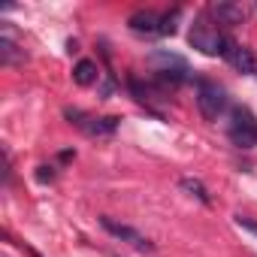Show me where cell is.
Segmentation results:
<instances>
[{"label":"cell","mask_w":257,"mask_h":257,"mask_svg":"<svg viewBox=\"0 0 257 257\" xmlns=\"http://www.w3.org/2000/svg\"><path fill=\"white\" fill-rule=\"evenodd\" d=\"M37 179H40V182H55V167H52V164H43V167L37 170Z\"/></svg>","instance_id":"obj_16"},{"label":"cell","mask_w":257,"mask_h":257,"mask_svg":"<svg viewBox=\"0 0 257 257\" xmlns=\"http://www.w3.org/2000/svg\"><path fill=\"white\" fill-rule=\"evenodd\" d=\"M197 106L203 112L206 121H218L221 112L227 109V94L218 82H209V79H200L197 82Z\"/></svg>","instance_id":"obj_3"},{"label":"cell","mask_w":257,"mask_h":257,"mask_svg":"<svg viewBox=\"0 0 257 257\" xmlns=\"http://www.w3.org/2000/svg\"><path fill=\"white\" fill-rule=\"evenodd\" d=\"M161 13L155 10H137L131 19H127V28H131L137 37H161Z\"/></svg>","instance_id":"obj_7"},{"label":"cell","mask_w":257,"mask_h":257,"mask_svg":"<svg viewBox=\"0 0 257 257\" xmlns=\"http://www.w3.org/2000/svg\"><path fill=\"white\" fill-rule=\"evenodd\" d=\"M236 224H239L242 230H248V233L257 236V221H254V218H248V215H236Z\"/></svg>","instance_id":"obj_15"},{"label":"cell","mask_w":257,"mask_h":257,"mask_svg":"<svg viewBox=\"0 0 257 257\" xmlns=\"http://www.w3.org/2000/svg\"><path fill=\"white\" fill-rule=\"evenodd\" d=\"M131 85V94H134V100L140 103V106H146L149 112H155V115H161V103H167L170 100V94H164L155 82H140V79H131L127 82Z\"/></svg>","instance_id":"obj_5"},{"label":"cell","mask_w":257,"mask_h":257,"mask_svg":"<svg viewBox=\"0 0 257 257\" xmlns=\"http://www.w3.org/2000/svg\"><path fill=\"white\" fill-rule=\"evenodd\" d=\"M206 16L212 19V22H218V25H242L245 22V16H248V10L242 7V4H227V0H221V4H212L209 10H206Z\"/></svg>","instance_id":"obj_9"},{"label":"cell","mask_w":257,"mask_h":257,"mask_svg":"<svg viewBox=\"0 0 257 257\" xmlns=\"http://www.w3.org/2000/svg\"><path fill=\"white\" fill-rule=\"evenodd\" d=\"M230 143L236 149H254L257 146V124L248 109H233V124H230Z\"/></svg>","instance_id":"obj_4"},{"label":"cell","mask_w":257,"mask_h":257,"mask_svg":"<svg viewBox=\"0 0 257 257\" xmlns=\"http://www.w3.org/2000/svg\"><path fill=\"white\" fill-rule=\"evenodd\" d=\"M224 34L215 28V22L203 13V16H197L194 19V25H191V31H188V43L197 49V52H203V55H209V58H215V55H221L224 52Z\"/></svg>","instance_id":"obj_1"},{"label":"cell","mask_w":257,"mask_h":257,"mask_svg":"<svg viewBox=\"0 0 257 257\" xmlns=\"http://www.w3.org/2000/svg\"><path fill=\"white\" fill-rule=\"evenodd\" d=\"M0 64H4V67H19V64H25V49L13 40V31H10V28L4 31V37H0Z\"/></svg>","instance_id":"obj_10"},{"label":"cell","mask_w":257,"mask_h":257,"mask_svg":"<svg viewBox=\"0 0 257 257\" xmlns=\"http://www.w3.org/2000/svg\"><path fill=\"white\" fill-rule=\"evenodd\" d=\"M182 19V10H173V13H167L164 19H161V37H173L176 34V22Z\"/></svg>","instance_id":"obj_14"},{"label":"cell","mask_w":257,"mask_h":257,"mask_svg":"<svg viewBox=\"0 0 257 257\" xmlns=\"http://www.w3.org/2000/svg\"><path fill=\"white\" fill-rule=\"evenodd\" d=\"M149 61H152L158 70H188V67H185V61H182L179 55H167V52H155Z\"/></svg>","instance_id":"obj_12"},{"label":"cell","mask_w":257,"mask_h":257,"mask_svg":"<svg viewBox=\"0 0 257 257\" xmlns=\"http://www.w3.org/2000/svg\"><path fill=\"white\" fill-rule=\"evenodd\" d=\"M179 185H182V191H188V194H191V197H197L200 203H206V206L212 203V197H209V191L203 188V182H197V179H182Z\"/></svg>","instance_id":"obj_13"},{"label":"cell","mask_w":257,"mask_h":257,"mask_svg":"<svg viewBox=\"0 0 257 257\" xmlns=\"http://www.w3.org/2000/svg\"><path fill=\"white\" fill-rule=\"evenodd\" d=\"M73 158H76V152H73V149H67V152H61V155H58V161H61V164H67V161H73Z\"/></svg>","instance_id":"obj_17"},{"label":"cell","mask_w":257,"mask_h":257,"mask_svg":"<svg viewBox=\"0 0 257 257\" xmlns=\"http://www.w3.org/2000/svg\"><path fill=\"white\" fill-rule=\"evenodd\" d=\"M100 224H103V230H109L115 239H121V242H127V245H134V248H140V251H152L155 245L140 233V230H134V227H127V224H118L115 218H109V215H103L100 218Z\"/></svg>","instance_id":"obj_6"},{"label":"cell","mask_w":257,"mask_h":257,"mask_svg":"<svg viewBox=\"0 0 257 257\" xmlns=\"http://www.w3.org/2000/svg\"><path fill=\"white\" fill-rule=\"evenodd\" d=\"M64 118H67L70 124H76L79 131L88 134V137H112L115 127H118V118H112V115L97 118V115H88V112H82V109H76V106H67V109H64Z\"/></svg>","instance_id":"obj_2"},{"label":"cell","mask_w":257,"mask_h":257,"mask_svg":"<svg viewBox=\"0 0 257 257\" xmlns=\"http://www.w3.org/2000/svg\"><path fill=\"white\" fill-rule=\"evenodd\" d=\"M221 58H227L239 73H248V76L257 73V61H254V55H251L245 46H239L236 40H230V37L224 40V52H221Z\"/></svg>","instance_id":"obj_8"},{"label":"cell","mask_w":257,"mask_h":257,"mask_svg":"<svg viewBox=\"0 0 257 257\" xmlns=\"http://www.w3.org/2000/svg\"><path fill=\"white\" fill-rule=\"evenodd\" d=\"M73 79H76V85H82V88H88V85H94L97 79H100V67L94 64V61H88V58H82L76 67H73Z\"/></svg>","instance_id":"obj_11"}]
</instances>
